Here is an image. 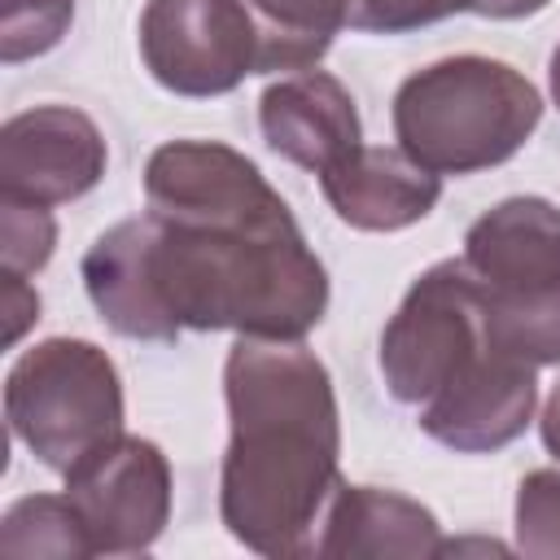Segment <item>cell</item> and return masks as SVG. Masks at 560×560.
Segmentation results:
<instances>
[{"mask_svg": "<svg viewBox=\"0 0 560 560\" xmlns=\"http://www.w3.org/2000/svg\"><path fill=\"white\" fill-rule=\"evenodd\" d=\"M144 214L83 254L96 315L131 341L184 328L302 341L328 311V271L289 201L219 140H171L144 162Z\"/></svg>", "mask_w": 560, "mask_h": 560, "instance_id": "6da1fadb", "label": "cell"}, {"mask_svg": "<svg viewBox=\"0 0 560 560\" xmlns=\"http://www.w3.org/2000/svg\"><path fill=\"white\" fill-rule=\"evenodd\" d=\"M232 438L219 472V516L258 556H315L341 486V416L328 368L302 341L236 337L223 363Z\"/></svg>", "mask_w": 560, "mask_h": 560, "instance_id": "7a4b0ae2", "label": "cell"}, {"mask_svg": "<svg viewBox=\"0 0 560 560\" xmlns=\"http://www.w3.org/2000/svg\"><path fill=\"white\" fill-rule=\"evenodd\" d=\"M542 122L538 88L494 57H442L394 92V140L433 175H472L508 162Z\"/></svg>", "mask_w": 560, "mask_h": 560, "instance_id": "3957f363", "label": "cell"}, {"mask_svg": "<svg viewBox=\"0 0 560 560\" xmlns=\"http://www.w3.org/2000/svg\"><path fill=\"white\" fill-rule=\"evenodd\" d=\"M13 438L52 472L122 433V381L114 359L83 337H48L18 354L4 381Z\"/></svg>", "mask_w": 560, "mask_h": 560, "instance_id": "277c9868", "label": "cell"}, {"mask_svg": "<svg viewBox=\"0 0 560 560\" xmlns=\"http://www.w3.org/2000/svg\"><path fill=\"white\" fill-rule=\"evenodd\" d=\"M486 346L477 280L464 258H442L416 276L398 311L381 332V376L385 389L420 407L433 398L477 350Z\"/></svg>", "mask_w": 560, "mask_h": 560, "instance_id": "5b68a950", "label": "cell"}, {"mask_svg": "<svg viewBox=\"0 0 560 560\" xmlns=\"http://www.w3.org/2000/svg\"><path fill=\"white\" fill-rule=\"evenodd\" d=\"M140 57L153 83L175 96H223L245 74H258V18L249 0H149Z\"/></svg>", "mask_w": 560, "mask_h": 560, "instance_id": "8992f818", "label": "cell"}, {"mask_svg": "<svg viewBox=\"0 0 560 560\" xmlns=\"http://www.w3.org/2000/svg\"><path fill=\"white\" fill-rule=\"evenodd\" d=\"M66 499L92 538V556H136L171 521V464L158 442L118 433L66 472Z\"/></svg>", "mask_w": 560, "mask_h": 560, "instance_id": "52a82bcc", "label": "cell"}, {"mask_svg": "<svg viewBox=\"0 0 560 560\" xmlns=\"http://www.w3.org/2000/svg\"><path fill=\"white\" fill-rule=\"evenodd\" d=\"M109 149L101 127L70 105H35L0 127V197L61 206L92 192Z\"/></svg>", "mask_w": 560, "mask_h": 560, "instance_id": "ba28073f", "label": "cell"}, {"mask_svg": "<svg viewBox=\"0 0 560 560\" xmlns=\"http://www.w3.org/2000/svg\"><path fill=\"white\" fill-rule=\"evenodd\" d=\"M538 407V368L486 346L433 394L420 402V429L464 455H486L525 433Z\"/></svg>", "mask_w": 560, "mask_h": 560, "instance_id": "9c48e42d", "label": "cell"}, {"mask_svg": "<svg viewBox=\"0 0 560 560\" xmlns=\"http://www.w3.org/2000/svg\"><path fill=\"white\" fill-rule=\"evenodd\" d=\"M258 127L271 153L302 171H332L363 144L354 96L324 70H293L258 96Z\"/></svg>", "mask_w": 560, "mask_h": 560, "instance_id": "30bf717a", "label": "cell"}, {"mask_svg": "<svg viewBox=\"0 0 560 560\" xmlns=\"http://www.w3.org/2000/svg\"><path fill=\"white\" fill-rule=\"evenodd\" d=\"M464 267L494 293L560 289V206L508 197L464 232Z\"/></svg>", "mask_w": 560, "mask_h": 560, "instance_id": "8fae6325", "label": "cell"}, {"mask_svg": "<svg viewBox=\"0 0 560 560\" xmlns=\"http://www.w3.org/2000/svg\"><path fill=\"white\" fill-rule=\"evenodd\" d=\"M319 188L341 223L359 232H402L438 206L442 175H433L402 149L359 144L346 162L319 175Z\"/></svg>", "mask_w": 560, "mask_h": 560, "instance_id": "7c38bea8", "label": "cell"}, {"mask_svg": "<svg viewBox=\"0 0 560 560\" xmlns=\"http://www.w3.org/2000/svg\"><path fill=\"white\" fill-rule=\"evenodd\" d=\"M442 551L438 516L381 486H350L341 481L328 499L324 529L315 542V556L324 560H359V556H398V560H424Z\"/></svg>", "mask_w": 560, "mask_h": 560, "instance_id": "4fadbf2b", "label": "cell"}, {"mask_svg": "<svg viewBox=\"0 0 560 560\" xmlns=\"http://www.w3.org/2000/svg\"><path fill=\"white\" fill-rule=\"evenodd\" d=\"M262 35L258 74L311 70L350 18V0H249Z\"/></svg>", "mask_w": 560, "mask_h": 560, "instance_id": "5bb4252c", "label": "cell"}, {"mask_svg": "<svg viewBox=\"0 0 560 560\" xmlns=\"http://www.w3.org/2000/svg\"><path fill=\"white\" fill-rule=\"evenodd\" d=\"M0 556L4 560H83L92 556V538L74 512V503L61 494H26L18 499L0 521Z\"/></svg>", "mask_w": 560, "mask_h": 560, "instance_id": "9a60e30c", "label": "cell"}, {"mask_svg": "<svg viewBox=\"0 0 560 560\" xmlns=\"http://www.w3.org/2000/svg\"><path fill=\"white\" fill-rule=\"evenodd\" d=\"M74 22V0H0V61L18 66L52 52Z\"/></svg>", "mask_w": 560, "mask_h": 560, "instance_id": "2e32d148", "label": "cell"}, {"mask_svg": "<svg viewBox=\"0 0 560 560\" xmlns=\"http://www.w3.org/2000/svg\"><path fill=\"white\" fill-rule=\"evenodd\" d=\"M516 551L560 560V468H534L516 486Z\"/></svg>", "mask_w": 560, "mask_h": 560, "instance_id": "e0dca14e", "label": "cell"}, {"mask_svg": "<svg viewBox=\"0 0 560 560\" xmlns=\"http://www.w3.org/2000/svg\"><path fill=\"white\" fill-rule=\"evenodd\" d=\"M57 249V219L48 206L0 197V267L13 276H35Z\"/></svg>", "mask_w": 560, "mask_h": 560, "instance_id": "ac0fdd59", "label": "cell"}, {"mask_svg": "<svg viewBox=\"0 0 560 560\" xmlns=\"http://www.w3.org/2000/svg\"><path fill=\"white\" fill-rule=\"evenodd\" d=\"M455 13H472V0H350L346 26L368 35H402L446 22Z\"/></svg>", "mask_w": 560, "mask_h": 560, "instance_id": "d6986e66", "label": "cell"}, {"mask_svg": "<svg viewBox=\"0 0 560 560\" xmlns=\"http://www.w3.org/2000/svg\"><path fill=\"white\" fill-rule=\"evenodd\" d=\"M0 315H4V346H18L22 332L39 319V293H35L31 276H13V271H4Z\"/></svg>", "mask_w": 560, "mask_h": 560, "instance_id": "ffe728a7", "label": "cell"}, {"mask_svg": "<svg viewBox=\"0 0 560 560\" xmlns=\"http://www.w3.org/2000/svg\"><path fill=\"white\" fill-rule=\"evenodd\" d=\"M547 4H551V0H472V13L512 22V18H534V13L547 9Z\"/></svg>", "mask_w": 560, "mask_h": 560, "instance_id": "44dd1931", "label": "cell"}, {"mask_svg": "<svg viewBox=\"0 0 560 560\" xmlns=\"http://www.w3.org/2000/svg\"><path fill=\"white\" fill-rule=\"evenodd\" d=\"M538 433H542V446L547 455L560 464V381L551 385L547 402H542V420H538Z\"/></svg>", "mask_w": 560, "mask_h": 560, "instance_id": "7402d4cb", "label": "cell"}, {"mask_svg": "<svg viewBox=\"0 0 560 560\" xmlns=\"http://www.w3.org/2000/svg\"><path fill=\"white\" fill-rule=\"evenodd\" d=\"M547 79H551V101H556V109H560V44H556V52H551V70H547Z\"/></svg>", "mask_w": 560, "mask_h": 560, "instance_id": "603a6c76", "label": "cell"}]
</instances>
